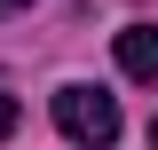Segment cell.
<instances>
[{"mask_svg":"<svg viewBox=\"0 0 158 150\" xmlns=\"http://www.w3.org/2000/svg\"><path fill=\"white\" fill-rule=\"evenodd\" d=\"M56 127L71 134L79 150H111V142H118V103H111L103 87H63V95H56Z\"/></svg>","mask_w":158,"mask_h":150,"instance_id":"cell-1","label":"cell"},{"mask_svg":"<svg viewBox=\"0 0 158 150\" xmlns=\"http://www.w3.org/2000/svg\"><path fill=\"white\" fill-rule=\"evenodd\" d=\"M118 71L127 79H158V24H127L118 32Z\"/></svg>","mask_w":158,"mask_h":150,"instance_id":"cell-2","label":"cell"},{"mask_svg":"<svg viewBox=\"0 0 158 150\" xmlns=\"http://www.w3.org/2000/svg\"><path fill=\"white\" fill-rule=\"evenodd\" d=\"M16 134V95H0V142Z\"/></svg>","mask_w":158,"mask_h":150,"instance_id":"cell-3","label":"cell"},{"mask_svg":"<svg viewBox=\"0 0 158 150\" xmlns=\"http://www.w3.org/2000/svg\"><path fill=\"white\" fill-rule=\"evenodd\" d=\"M16 8H24V0H0V16H16Z\"/></svg>","mask_w":158,"mask_h":150,"instance_id":"cell-4","label":"cell"}]
</instances>
